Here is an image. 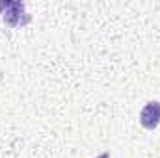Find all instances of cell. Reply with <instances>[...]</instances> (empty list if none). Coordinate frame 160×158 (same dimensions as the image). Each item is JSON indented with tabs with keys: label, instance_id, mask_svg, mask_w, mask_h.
<instances>
[{
	"label": "cell",
	"instance_id": "1",
	"mask_svg": "<svg viewBox=\"0 0 160 158\" xmlns=\"http://www.w3.org/2000/svg\"><path fill=\"white\" fill-rule=\"evenodd\" d=\"M0 11H2V21L11 26V28H17V26H24L30 22V15L24 11V2H19V0H9V2H0Z\"/></svg>",
	"mask_w": 160,
	"mask_h": 158
},
{
	"label": "cell",
	"instance_id": "2",
	"mask_svg": "<svg viewBox=\"0 0 160 158\" xmlns=\"http://www.w3.org/2000/svg\"><path fill=\"white\" fill-rule=\"evenodd\" d=\"M140 125L145 130H155L160 125V102L158 101H151L147 102L142 112H140Z\"/></svg>",
	"mask_w": 160,
	"mask_h": 158
},
{
	"label": "cell",
	"instance_id": "3",
	"mask_svg": "<svg viewBox=\"0 0 160 158\" xmlns=\"http://www.w3.org/2000/svg\"><path fill=\"white\" fill-rule=\"evenodd\" d=\"M95 158H110V155L108 153H102V155H99V156H95Z\"/></svg>",
	"mask_w": 160,
	"mask_h": 158
}]
</instances>
